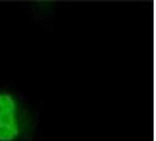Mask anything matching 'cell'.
Returning a JSON list of instances; mask_svg holds the SVG:
<instances>
[{
  "mask_svg": "<svg viewBox=\"0 0 156 141\" xmlns=\"http://www.w3.org/2000/svg\"><path fill=\"white\" fill-rule=\"evenodd\" d=\"M42 101L0 77V141H41Z\"/></svg>",
  "mask_w": 156,
  "mask_h": 141,
  "instance_id": "6da1fadb",
  "label": "cell"
}]
</instances>
